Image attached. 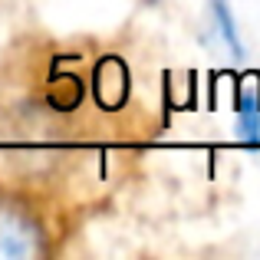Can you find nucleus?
<instances>
[{
  "mask_svg": "<svg viewBox=\"0 0 260 260\" xmlns=\"http://www.w3.org/2000/svg\"><path fill=\"white\" fill-rule=\"evenodd\" d=\"M43 250L40 228L26 211L0 204V257H33Z\"/></svg>",
  "mask_w": 260,
  "mask_h": 260,
  "instance_id": "f257e3e1",
  "label": "nucleus"
},
{
  "mask_svg": "<svg viewBox=\"0 0 260 260\" xmlns=\"http://www.w3.org/2000/svg\"><path fill=\"white\" fill-rule=\"evenodd\" d=\"M241 125H244V139L250 145H257L260 142V99L254 92L241 95Z\"/></svg>",
  "mask_w": 260,
  "mask_h": 260,
  "instance_id": "f03ea898",
  "label": "nucleus"
}]
</instances>
